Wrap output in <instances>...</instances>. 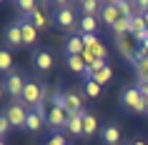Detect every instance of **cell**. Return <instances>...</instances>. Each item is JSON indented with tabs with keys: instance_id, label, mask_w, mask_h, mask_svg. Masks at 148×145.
I'll use <instances>...</instances> for the list:
<instances>
[{
	"instance_id": "obj_1",
	"label": "cell",
	"mask_w": 148,
	"mask_h": 145,
	"mask_svg": "<svg viewBox=\"0 0 148 145\" xmlns=\"http://www.w3.org/2000/svg\"><path fill=\"white\" fill-rule=\"evenodd\" d=\"M28 113H30V110H28V105H25V103H20V100H13V103L5 108V113H3V115L10 120V125H13V128H25Z\"/></svg>"
},
{
	"instance_id": "obj_2",
	"label": "cell",
	"mask_w": 148,
	"mask_h": 145,
	"mask_svg": "<svg viewBox=\"0 0 148 145\" xmlns=\"http://www.w3.org/2000/svg\"><path fill=\"white\" fill-rule=\"evenodd\" d=\"M121 100H123V105L131 110V113H148V105L146 100H143V95H140L138 88H125L123 95H121Z\"/></svg>"
},
{
	"instance_id": "obj_3",
	"label": "cell",
	"mask_w": 148,
	"mask_h": 145,
	"mask_svg": "<svg viewBox=\"0 0 148 145\" xmlns=\"http://www.w3.org/2000/svg\"><path fill=\"white\" fill-rule=\"evenodd\" d=\"M20 103H25L28 108L35 110V108L43 103V83H38V80H28V83H25V90H23Z\"/></svg>"
},
{
	"instance_id": "obj_4",
	"label": "cell",
	"mask_w": 148,
	"mask_h": 145,
	"mask_svg": "<svg viewBox=\"0 0 148 145\" xmlns=\"http://www.w3.org/2000/svg\"><path fill=\"white\" fill-rule=\"evenodd\" d=\"M25 83H28V80H25L20 73H8V75H5V83H3V90L8 93L13 100H20L23 98V90H25Z\"/></svg>"
},
{
	"instance_id": "obj_5",
	"label": "cell",
	"mask_w": 148,
	"mask_h": 145,
	"mask_svg": "<svg viewBox=\"0 0 148 145\" xmlns=\"http://www.w3.org/2000/svg\"><path fill=\"white\" fill-rule=\"evenodd\" d=\"M116 48H118V53L123 55L125 60L136 63V53H138V40L133 38V35H121V38H116Z\"/></svg>"
},
{
	"instance_id": "obj_6",
	"label": "cell",
	"mask_w": 148,
	"mask_h": 145,
	"mask_svg": "<svg viewBox=\"0 0 148 145\" xmlns=\"http://www.w3.org/2000/svg\"><path fill=\"white\" fill-rule=\"evenodd\" d=\"M68 110L65 108H55V105H50V110H48V125L53 130H65V125H68Z\"/></svg>"
},
{
	"instance_id": "obj_7",
	"label": "cell",
	"mask_w": 148,
	"mask_h": 145,
	"mask_svg": "<svg viewBox=\"0 0 148 145\" xmlns=\"http://www.w3.org/2000/svg\"><path fill=\"white\" fill-rule=\"evenodd\" d=\"M80 58L86 60V65H90L93 60H106V58H108V48L103 45V43H101V38H98V40L93 43V45H88L86 50H83V55H80Z\"/></svg>"
},
{
	"instance_id": "obj_8",
	"label": "cell",
	"mask_w": 148,
	"mask_h": 145,
	"mask_svg": "<svg viewBox=\"0 0 148 145\" xmlns=\"http://www.w3.org/2000/svg\"><path fill=\"white\" fill-rule=\"evenodd\" d=\"M121 18H123V15H121V10H118L116 0H108V3L103 5V10H101V20L108 25V28H113V25H116Z\"/></svg>"
},
{
	"instance_id": "obj_9",
	"label": "cell",
	"mask_w": 148,
	"mask_h": 145,
	"mask_svg": "<svg viewBox=\"0 0 148 145\" xmlns=\"http://www.w3.org/2000/svg\"><path fill=\"white\" fill-rule=\"evenodd\" d=\"M20 28H23V43L25 45H35L38 43V28L28 18H20Z\"/></svg>"
},
{
	"instance_id": "obj_10",
	"label": "cell",
	"mask_w": 148,
	"mask_h": 145,
	"mask_svg": "<svg viewBox=\"0 0 148 145\" xmlns=\"http://www.w3.org/2000/svg\"><path fill=\"white\" fill-rule=\"evenodd\" d=\"M65 110L68 115H80L83 113V98H80L78 93H65Z\"/></svg>"
},
{
	"instance_id": "obj_11",
	"label": "cell",
	"mask_w": 148,
	"mask_h": 145,
	"mask_svg": "<svg viewBox=\"0 0 148 145\" xmlns=\"http://www.w3.org/2000/svg\"><path fill=\"white\" fill-rule=\"evenodd\" d=\"M45 123H48L45 115H40V113H35V110H30V113H28V120H25V130H28V133H40Z\"/></svg>"
},
{
	"instance_id": "obj_12",
	"label": "cell",
	"mask_w": 148,
	"mask_h": 145,
	"mask_svg": "<svg viewBox=\"0 0 148 145\" xmlns=\"http://www.w3.org/2000/svg\"><path fill=\"white\" fill-rule=\"evenodd\" d=\"M55 23L60 25V28H73V25L78 23V18H75L73 8H65V10H55Z\"/></svg>"
},
{
	"instance_id": "obj_13",
	"label": "cell",
	"mask_w": 148,
	"mask_h": 145,
	"mask_svg": "<svg viewBox=\"0 0 148 145\" xmlns=\"http://www.w3.org/2000/svg\"><path fill=\"white\" fill-rule=\"evenodd\" d=\"M83 50H86L83 38H80V35H70L68 43H65V58H68V55H83Z\"/></svg>"
},
{
	"instance_id": "obj_14",
	"label": "cell",
	"mask_w": 148,
	"mask_h": 145,
	"mask_svg": "<svg viewBox=\"0 0 148 145\" xmlns=\"http://www.w3.org/2000/svg\"><path fill=\"white\" fill-rule=\"evenodd\" d=\"M65 65H68V70L78 73V75H86V70H88L86 60H83L80 55H68V58H65Z\"/></svg>"
},
{
	"instance_id": "obj_15",
	"label": "cell",
	"mask_w": 148,
	"mask_h": 145,
	"mask_svg": "<svg viewBox=\"0 0 148 145\" xmlns=\"http://www.w3.org/2000/svg\"><path fill=\"white\" fill-rule=\"evenodd\" d=\"M83 118H86V113L70 115V118H68V125H65V130H68L70 135H83Z\"/></svg>"
},
{
	"instance_id": "obj_16",
	"label": "cell",
	"mask_w": 148,
	"mask_h": 145,
	"mask_svg": "<svg viewBox=\"0 0 148 145\" xmlns=\"http://www.w3.org/2000/svg\"><path fill=\"white\" fill-rule=\"evenodd\" d=\"M33 60H35V68L38 70H50L53 68V55L48 53V50H38Z\"/></svg>"
},
{
	"instance_id": "obj_17",
	"label": "cell",
	"mask_w": 148,
	"mask_h": 145,
	"mask_svg": "<svg viewBox=\"0 0 148 145\" xmlns=\"http://www.w3.org/2000/svg\"><path fill=\"white\" fill-rule=\"evenodd\" d=\"M78 25H80V30H83V33L95 35V30H98V18H95V15H83V18H78Z\"/></svg>"
},
{
	"instance_id": "obj_18",
	"label": "cell",
	"mask_w": 148,
	"mask_h": 145,
	"mask_svg": "<svg viewBox=\"0 0 148 145\" xmlns=\"http://www.w3.org/2000/svg\"><path fill=\"white\" fill-rule=\"evenodd\" d=\"M8 43L10 45H23V28H20V20H15V23L8 28Z\"/></svg>"
},
{
	"instance_id": "obj_19",
	"label": "cell",
	"mask_w": 148,
	"mask_h": 145,
	"mask_svg": "<svg viewBox=\"0 0 148 145\" xmlns=\"http://www.w3.org/2000/svg\"><path fill=\"white\" fill-rule=\"evenodd\" d=\"M28 20H30V23L35 25V28H38V30H45L48 25L53 23V20H48V15H45V13H43V5H40V8L35 10V13H33L30 18H28Z\"/></svg>"
},
{
	"instance_id": "obj_20",
	"label": "cell",
	"mask_w": 148,
	"mask_h": 145,
	"mask_svg": "<svg viewBox=\"0 0 148 145\" xmlns=\"http://www.w3.org/2000/svg\"><path fill=\"white\" fill-rule=\"evenodd\" d=\"M103 140H106V145H118L121 143V130H118V125H106L103 128Z\"/></svg>"
},
{
	"instance_id": "obj_21",
	"label": "cell",
	"mask_w": 148,
	"mask_h": 145,
	"mask_svg": "<svg viewBox=\"0 0 148 145\" xmlns=\"http://www.w3.org/2000/svg\"><path fill=\"white\" fill-rule=\"evenodd\" d=\"M110 78H113V70H110V65H106V68H101V70H95V73H90V80H95L101 88H103L106 83H110Z\"/></svg>"
},
{
	"instance_id": "obj_22",
	"label": "cell",
	"mask_w": 148,
	"mask_h": 145,
	"mask_svg": "<svg viewBox=\"0 0 148 145\" xmlns=\"http://www.w3.org/2000/svg\"><path fill=\"white\" fill-rule=\"evenodd\" d=\"M95 130H98V118H95L93 113H86V118H83V135H95Z\"/></svg>"
},
{
	"instance_id": "obj_23",
	"label": "cell",
	"mask_w": 148,
	"mask_h": 145,
	"mask_svg": "<svg viewBox=\"0 0 148 145\" xmlns=\"http://www.w3.org/2000/svg\"><path fill=\"white\" fill-rule=\"evenodd\" d=\"M80 10H83V15H98L103 10V5L98 0H83V3H80Z\"/></svg>"
},
{
	"instance_id": "obj_24",
	"label": "cell",
	"mask_w": 148,
	"mask_h": 145,
	"mask_svg": "<svg viewBox=\"0 0 148 145\" xmlns=\"http://www.w3.org/2000/svg\"><path fill=\"white\" fill-rule=\"evenodd\" d=\"M38 8H40V5L35 3V0H18V10L23 13V18H30Z\"/></svg>"
},
{
	"instance_id": "obj_25",
	"label": "cell",
	"mask_w": 148,
	"mask_h": 145,
	"mask_svg": "<svg viewBox=\"0 0 148 145\" xmlns=\"http://www.w3.org/2000/svg\"><path fill=\"white\" fill-rule=\"evenodd\" d=\"M13 68V55L8 53V50H0V70L8 75V70Z\"/></svg>"
},
{
	"instance_id": "obj_26",
	"label": "cell",
	"mask_w": 148,
	"mask_h": 145,
	"mask_svg": "<svg viewBox=\"0 0 148 145\" xmlns=\"http://www.w3.org/2000/svg\"><path fill=\"white\" fill-rule=\"evenodd\" d=\"M86 93H88V98H98L101 95V85L95 80H86Z\"/></svg>"
},
{
	"instance_id": "obj_27",
	"label": "cell",
	"mask_w": 148,
	"mask_h": 145,
	"mask_svg": "<svg viewBox=\"0 0 148 145\" xmlns=\"http://www.w3.org/2000/svg\"><path fill=\"white\" fill-rule=\"evenodd\" d=\"M48 145H68V140H65V135H60V133H55L50 140H48Z\"/></svg>"
},
{
	"instance_id": "obj_28",
	"label": "cell",
	"mask_w": 148,
	"mask_h": 145,
	"mask_svg": "<svg viewBox=\"0 0 148 145\" xmlns=\"http://www.w3.org/2000/svg\"><path fill=\"white\" fill-rule=\"evenodd\" d=\"M10 128H13V125H10V120L5 118V115H3V118H0V135L5 138V135H8V130H10Z\"/></svg>"
},
{
	"instance_id": "obj_29",
	"label": "cell",
	"mask_w": 148,
	"mask_h": 145,
	"mask_svg": "<svg viewBox=\"0 0 148 145\" xmlns=\"http://www.w3.org/2000/svg\"><path fill=\"white\" fill-rule=\"evenodd\" d=\"M80 38H83V43H86V48H88V45H93L95 40H98V35H88V33H80Z\"/></svg>"
},
{
	"instance_id": "obj_30",
	"label": "cell",
	"mask_w": 148,
	"mask_h": 145,
	"mask_svg": "<svg viewBox=\"0 0 148 145\" xmlns=\"http://www.w3.org/2000/svg\"><path fill=\"white\" fill-rule=\"evenodd\" d=\"M136 88L140 90V95H143V100H146V105H148V83H138Z\"/></svg>"
},
{
	"instance_id": "obj_31",
	"label": "cell",
	"mask_w": 148,
	"mask_h": 145,
	"mask_svg": "<svg viewBox=\"0 0 148 145\" xmlns=\"http://www.w3.org/2000/svg\"><path fill=\"white\" fill-rule=\"evenodd\" d=\"M131 145H146V143H143V140H133Z\"/></svg>"
},
{
	"instance_id": "obj_32",
	"label": "cell",
	"mask_w": 148,
	"mask_h": 145,
	"mask_svg": "<svg viewBox=\"0 0 148 145\" xmlns=\"http://www.w3.org/2000/svg\"><path fill=\"white\" fill-rule=\"evenodd\" d=\"M143 18H146V25H148V13H146V15H143Z\"/></svg>"
},
{
	"instance_id": "obj_33",
	"label": "cell",
	"mask_w": 148,
	"mask_h": 145,
	"mask_svg": "<svg viewBox=\"0 0 148 145\" xmlns=\"http://www.w3.org/2000/svg\"><path fill=\"white\" fill-rule=\"evenodd\" d=\"M0 145H5V143H0Z\"/></svg>"
}]
</instances>
